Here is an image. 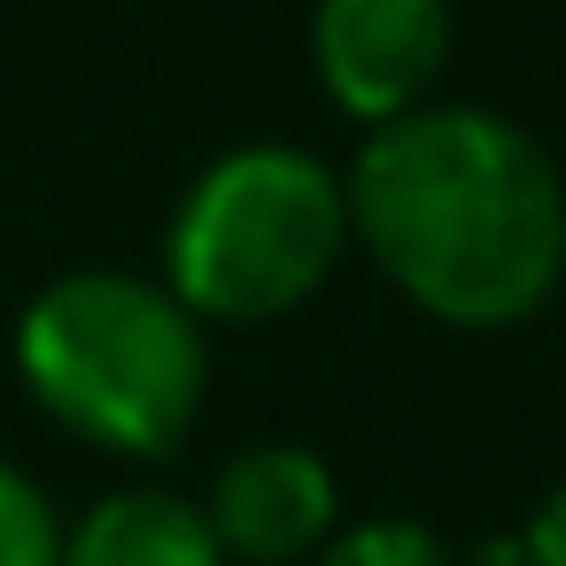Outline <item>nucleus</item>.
<instances>
[{
    "label": "nucleus",
    "mask_w": 566,
    "mask_h": 566,
    "mask_svg": "<svg viewBox=\"0 0 566 566\" xmlns=\"http://www.w3.org/2000/svg\"><path fill=\"white\" fill-rule=\"evenodd\" d=\"M342 187L349 241L458 334L527 326L566 280V179L504 109L427 102L373 125Z\"/></svg>",
    "instance_id": "1"
},
{
    "label": "nucleus",
    "mask_w": 566,
    "mask_h": 566,
    "mask_svg": "<svg viewBox=\"0 0 566 566\" xmlns=\"http://www.w3.org/2000/svg\"><path fill=\"white\" fill-rule=\"evenodd\" d=\"M450 0H318L311 9V71L342 117L396 125L434 102L450 71Z\"/></svg>",
    "instance_id": "4"
},
{
    "label": "nucleus",
    "mask_w": 566,
    "mask_h": 566,
    "mask_svg": "<svg viewBox=\"0 0 566 566\" xmlns=\"http://www.w3.org/2000/svg\"><path fill=\"white\" fill-rule=\"evenodd\" d=\"M63 558V512L55 496L0 458V566H55Z\"/></svg>",
    "instance_id": "8"
},
{
    "label": "nucleus",
    "mask_w": 566,
    "mask_h": 566,
    "mask_svg": "<svg viewBox=\"0 0 566 566\" xmlns=\"http://www.w3.org/2000/svg\"><path fill=\"white\" fill-rule=\"evenodd\" d=\"M349 249V187L295 140H249L195 171L164 233V287L202 326L303 311Z\"/></svg>",
    "instance_id": "3"
},
{
    "label": "nucleus",
    "mask_w": 566,
    "mask_h": 566,
    "mask_svg": "<svg viewBox=\"0 0 566 566\" xmlns=\"http://www.w3.org/2000/svg\"><path fill=\"white\" fill-rule=\"evenodd\" d=\"M520 558H527V566H566V481H558V489H543V504L527 512Z\"/></svg>",
    "instance_id": "9"
},
{
    "label": "nucleus",
    "mask_w": 566,
    "mask_h": 566,
    "mask_svg": "<svg viewBox=\"0 0 566 566\" xmlns=\"http://www.w3.org/2000/svg\"><path fill=\"white\" fill-rule=\"evenodd\" d=\"M311 566H458V551H450L427 520H396V512H380V520H349V527H334L326 551H318Z\"/></svg>",
    "instance_id": "7"
},
{
    "label": "nucleus",
    "mask_w": 566,
    "mask_h": 566,
    "mask_svg": "<svg viewBox=\"0 0 566 566\" xmlns=\"http://www.w3.org/2000/svg\"><path fill=\"white\" fill-rule=\"evenodd\" d=\"M55 566H226L210 512L179 489H109L63 520Z\"/></svg>",
    "instance_id": "6"
},
{
    "label": "nucleus",
    "mask_w": 566,
    "mask_h": 566,
    "mask_svg": "<svg viewBox=\"0 0 566 566\" xmlns=\"http://www.w3.org/2000/svg\"><path fill=\"white\" fill-rule=\"evenodd\" d=\"M17 380L24 396L109 458H171L210 396L202 318L140 272H63L17 318Z\"/></svg>",
    "instance_id": "2"
},
{
    "label": "nucleus",
    "mask_w": 566,
    "mask_h": 566,
    "mask_svg": "<svg viewBox=\"0 0 566 566\" xmlns=\"http://www.w3.org/2000/svg\"><path fill=\"white\" fill-rule=\"evenodd\" d=\"M202 512L226 566H311L342 527V481L311 442H249L210 473Z\"/></svg>",
    "instance_id": "5"
}]
</instances>
